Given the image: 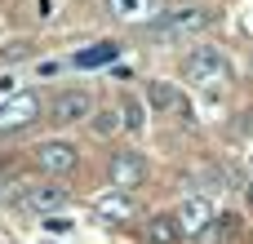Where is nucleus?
Returning a JSON list of instances; mask_svg holds the SVG:
<instances>
[{
	"instance_id": "1",
	"label": "nucleus",
	"mask_w": 253,
	"mask_h": 244,
	"mask_svg": "<svg viewBox=\"0 0 253 244\" xmlns=\"http://www.w3.org/2000/svg\"><path fill=\"white\" fill-rule=\"evenodd\" d=\"M182 76H187L191 84H200V89H218V84L231 80V62H227L222 49L200 44V49H191V53L182 58Z\"/></svg>"
},
{
	"instance_id": "2",
	"label": "nucleus",
	"mask_w": 253,
	"mask_h": 244,
	"mask_svg": "<svg viewBox=\"0 0 253 244\" xmlns=\"http://www.w3.org/2000/svg\"><path fill=\"white\" fill-rule=\"evenodd\" d=\"M209 22H213V13H209V9H191V4H187V9H173V13H165L156 31H160L165 40H182V36H196V31H205Z\"/></svg>"
},
{
	"instance_id": "3",
	"label": "nucleus",
	"mask_w": 253,
	"mask_h": 244,
	"mask_svg": "<svg viewBox=\"0 0 253 244\" xmlns=\"http://www.w3.org/2000/svg\"><path fill=\"white\" fill-rule=\"evenodd\" d=\"M49 120H53V124H84V120H93V98H89L84 89L58 93V98L49 102Z\"/></svg>"
},
{
	"instance_id": "4",
	"label": "nucleus",
	"mask_w": 253,
	"mask_h": 244,
	"mask_svg": "<svg viewBox=\"0 0 253 244\" xmlns=\"http://www.w3.org/2000/svg\"><path fill=\"white\" fill-rule=\"evenodd\" d=\"M178 227H182V236H200V231H209L218 218H213V200L209 196H187L182 204H178Z\"/></svg>"
},
{
	"instance_id": "5",
	"label": "nucleus",
	"mask_w": 253,
	"mask_h": 244,
	"mask_svg": "<svg viewBox=\"0 0 253 244\" xmlns=\"http://www.w3.org/2000/svg\"><path fill=\"white\" fill-rule=\"evenodd\" d=\"M107 173H111V182H116L120 191H133V187L147 178V164H142L138 151H116V156L107 160Z\"/></svg>"
},
{
	"instance_id": "6",
	"label": "nucleus",
	"mask_w": 253,
	"mask_h": 244,
	"mask_svg": "<svg viewBox=\"0 0 253 244\" xmlns=\"http://www.w3.org/2000/svg\"><path fill=\"white\" fill-rule=\"evenodd\" d=\"M36 164H40L49 178L71 173V169H76V147H71V142H40V147H36Z\"/></svg>"
},
{
	"instance_id": "7",
	"label": "nucleus",
	"mask_w": 253,
	"mask_h": 244,
	"mask_svg": "<svg viewBox=\"0 0 253 244\" xmlns=\"http://www.w3.org/2000/svg\"><path fill=\"white\" fill-rule=\"evenodd\" d=\"M22 204H27L31 213H44V218H49V213H58V209L67 204V191H62L58 182H36V187L22 191Z\"/></svg>"
},
{
	"instance_id": "8",
	"label": "nucleus",
	"mask_w": 253,
	"mask_h": 244,
	"mask_svg": "<svg viewBox=\"0 0 253 244\" xmlns=\"http://www.w3.org/2000/svg\"><path fill=\"white\" fill-rule=\"evenodd\" d=\"M40 116V98L36 93H18V98H9L4 107H0V129H22V124H31Z\"/></svg>"
},
{
	"instance_id": "9",
	"label": "nucleus",
	"mask_w": 253,
	"mask_h": 244,
	"mask_svg": "<svg viewBox=\"0 0 253 244\" xmlns=\"http://www.w3.org/2000/svg\"><path fill=\"white\" fill-rule=\"evenodd\" d=\"M107 9L120 22H147L156 13V0H107Z\"/></svg>"
},
{
	"instance_id": "10",
	"label": "nucleus",
	"mask_w": 253,
	"mask_h": 244,
	"mask_svg": "<svg viewBox=\"0 0 253 244\" xmlns=\"http://www.w3.org/2000/svg\"><path fill=\"white\" fill-rule=\"evenodd\" d=\"M147 98H151V107H156V111H178V116H187L182 93H178L173 84H165V80H156V84L147 89Z\"/></svg>"
},
{
	"instance_id": "11",
	"label": "nucleus",
	"mask_w": 253,
	"mask_h": 244,
	"mask_svg": "<svg viewBox=\"0 0 253 244\" xmlns=\"http://www.w3.org/2000/svg\"><path fill=\"white\" fill-rule=\"evenodd\" d=\"M182 240V227H178V218H151L147 222V244H178Z\"/></svg>"
},
{
	"instance_id": "12",
	"label": "nucleus",
	"mask_w": 253,
	"mask_h": 244,
	"mask_svg": "<svg viewBox=\"0 0 253 244\" xmlns=\"http://www.w3.org/2000/svg\"><path fill=\"white\" fill-rule=\"evenodd\" d=\"M93 209H98L102 218H116V222H120V218H129V213H133V200H129L125 191H107V196H98V200H93Z\"/></svg>"
},
{
	"instance_id": "13",
	"label": "nucleus",
	"mask_w": 253,
	"mask_h": 244,
	"mask_svg": "<svg viewBox=\"0 0 253 244\" xmlns=\"http://www.w3.org/2000/svg\"><path fill=\"white\" fill-rule=\"evenodd\" d=\"M116 53H120V44L102 40V44H93V49H80V53H76L71 62H76V67H102V62H111Z\"/></svg>"
},
{
	"instance_id": "14",
	"label": "nucleus",
	"mask_w": 253,
	"mask_h": 244,
	"mask_svg": "<svg viewBox=\"0 0 253 244\" xmlns=\"http://www.w3.org/2000/svg\"><path fill=\"white\" fill-rule=\"evenodd\" d=\"M120 124L129 129V133H142V124H147V116H142V102L138 98H120Z\"/></svg>"
},
{
	"instance_id": "15",
	"label": "nucleus",
	"mask_w": 253,
	"mask_h": 244,
	"mask_svg": "<svg viewBox=\"0 0 253 244\" xmlns=\"http://www.w3.org/2000/svg\"><path fill=\"white\" fill-rule=\"evenodd\" d=\"M93 129L107 138V133H116L120 129V111H93Z\"/></svg>"
},
{
	"instance_id": "16",
	"label": "nucleus",
	"mask_w": 253,
	"mask_h": 244,
	"mask_svg": "<svg viewBox=\"0 0 253 244\" xmlns=\"http://www.w3.org/2000/svg\"><path fill=\"white\" fill-rule=\"evenodd\" d=\"M44 227H49V231H58V236H62V231H71V222H62V218H44Z\"/></svg>"
},
{
	"instance_id": "17",
	"label": "nucleus",
	"mask_w": 253,
	"mask_h": 244,
	"mask_svg": "<svg viewBox=\"0 0 253 244\" xmlns=\"http://www.w3.org/2000/svg\"><path fill=\"white\" fill-rule=\"evenodd\" d=\"M249 200H253V187H249Z\"/></svg>"
}]
</instances>
